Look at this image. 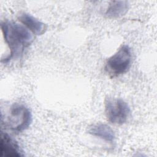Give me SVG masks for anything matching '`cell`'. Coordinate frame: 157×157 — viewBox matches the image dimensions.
Masks as SVG:
<instances>
[{"mask_svg": "<svg viewBox=\"0 0 157 157\" xmlns=\"http://www.w3.org/2000/svg\"><path fill=\"white\" fill-rule=\"evenodd\" d=\"M1 28L9 49L8 55L1 58L2 63H7L20 56L25 48L29 47L34 40L33 34L23 25L6 21L1 23Z\"/></svg>", "mask_w": 157, "mask_h": 157, "instance_id": "6da1fadb", "label": "cell"}, {"mask_svg": "<svg viewBox=\"0 0 157 157\" xmlns=\"http://www.w3.org/2000/svg\"><path fill=\"white\" fill-rule=\"evenodd\" d=\"M131 58L130 47L127 45H123L116 53L108 58L105 65V71L110 77L122 75L129 69Z\"/></svg>", "mask_w": 157, "mask_h": 157, "instance_id": "7a4b0ae2", "label": "cell"}, {"mask_svg": "<svg viewBox=\"0 0 157 157\" xmlns=\"http://www.w3.org/2000/svg\"><path fill=\"white\" fill-rule=\"evenodd\" d=\"M6 126L12 131L20 132L26 129L32 122V114L25 105L12 104L5 121Z\"/></svg>", "mask_w": 157, "mask_h": 157, "instance_id": "3957f363", "label": "cell"}, {"mask_svg": "<svg viewBox=\"0 0 157 157\" xmlns=\"http://www.w3.org/2000/svg\"><path fill=\"white\" fill-rule=\"evenodd\" d=\"M105 114L109 122L123 124L126 122L130 114L128 104L120 98H106Z\"/></svg>", "mask_w": 157, "mask_h": 157, "instance_id": "277c9868", "label": "cell"}, {"mask_svg": "<svg viewBox=\"0 0 157 157\" xmlns=\"http://www.w3.org/2000/svg\"><path fill=\"white\" fill-rule=\"evenodd\" d=\"M1 156L20 157L23 156L17 142L8 134L1 132L0 141Z\"/></svg>", "mask_w": 157, "mask_h": 157, "instance_id": "5b68a950", "label": "cell"}, {"mask_svg": "<svg viewBox=\"0 0 157 157\" xmlns=\"http://www.w3.org/2000/svg\"><path fill=\"white\" fill-rule=\"evenodd\" d=\"M18 18L20 22L33 34L42 35L47 30V25L31 15L23 13L18 16Z\"/></svg>", "mask_w": 157, "mask_h": 157, "instance_id": "8992f818", "label": "cell"}, {"mask_svg": "<svg viewBox=\"0 0 157 157\" xmlns=\"http://www.w3.org/2000/svg\"><path fill=\"white\" fill-rule=\"evenodd\" d=\"M88 133L109 143H113L115 139L114 131L105 124L98 123L91 126L88 129Z\"/></svg>", "mask_w": 157, "mask_h": 157, "instance_id": "52a82bcc", "label": "cell"}, {"mask_svg": "<svg viewBox=\"0 0 157 157\" xmlns=\"http://www.w3.org/2000/svg\"><path fill=\"white\" fill-rule=\"evenodd\" d=\"M129 9V3L126 1H111L105 13L109 18H117L124 15Z\"/></svg>", "mask_w": 157, "mask_h": 157, "instance_id": "ba28073f", "label": "cell"}]
</instances>
